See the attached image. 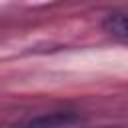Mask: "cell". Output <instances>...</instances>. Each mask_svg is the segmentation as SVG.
Listing matches in <instances>:
<instances>
[{"mask_svg": "<svg viewBox=\"0 0 128 128\" xmlns=\"http://www.w3.org/2000/svg\"><path fill=\"white\" fill-rule=\"evenodd\" d=\"M104 30L120 40H128V12H114L108 14L102 22Z\"/></svg>", "mask_w": 128, "mask_h": 128, "instance_id": "obj_1", "label": "cell"}]
</instances>
